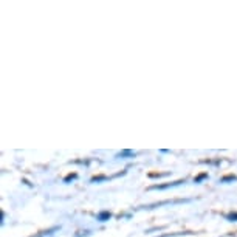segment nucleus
<instances>
[{"mask_svg":"<svg viewBox=\"0 0 237 237\" xmlns=\"http://www.w3.org/2000/svg\"><path fill=\"white\" fill-rule=\"evenodd\" d=\"M180 183H183V181L178 180V181H174V183H167V185H156V186H152L150 189H167V188H172V186H178Z\"/></svg>","mask_w":237,"mask_h":237,"instance_id":"1","label":"nucleus"},{"mask_svg":"<svg viewBox=\"0 0 237 237\" xmlns=\"http://www.w3.org/2000/svg\"><path fill=\"white\" fill-rule=\"evenodd\" d=\"M228 219H229V220H236V219H237V212H236V214H231V216H228Z\"/></svg>","mask_w":237,"mask_h":237,"instance_id":"3","label":"nucleus"},{"mask_svg":"<svg viewBox=\"0 0 237 237\" xmlns=\"http://www.w3.org/2000/svg\"><path fill=\"white\" fill-rule=\"evenodd\" d=\"M110 219V212L109 211H104V212H101L98 216V220L99 222H105V220H109Z\"/></svg>","mask_w":237,"mask_h":237,"instance_id":"2","label":"nucleus"}]
</instances>
